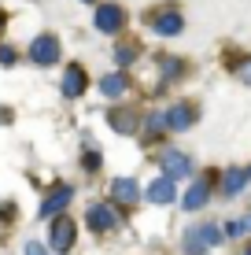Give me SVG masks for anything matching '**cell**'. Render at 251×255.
<instances>
[{"mask_svg":"<svg viewBox=\"0 0 251 255\" xmlns=\"http://www.w3.org/2000/svg\"><path fill=\"white\" fill-rule=\"evenodd\" d=\"M26 59H30L33 67H56L59 59H63V41H59V33L41 30L37 37L26 45Z\"/></svg>","mask_w":251,"mask_h":255,"instance_id":"cell-1","label":"cell"},{"mask_svg":"<svg viewBox=\"0 0 251 255\" xmlns=\"http://www.w3.org/2000/svg\"><path fill=\"white\" fill-rule=\"evenodd\" d=\"M222 241H226V237H222V226L200 222V226H188V230H185L181 248H185V255H207L211 248H218Z\"/></svg>","mask_w":251,"mask_h":255,"instance_id":"cell-2","label":"cell"},{"mask_svg":"<svg viewBox=\"0 0 251 255\" xmlns=\"http://www.w3.org/2000/svg\"><path fill=\"white\" fill-rule=\"evenodd\" d=\"M45 244L52 255H71L74 244H78V222L71 215H59L48 222V233H45Z\"/></svg>","mask_w":251,"mask_h":255,"instance_id":"cell-3","label":"cell"},{"mask_svg":"<svg viewBox=\"0 0 251 255\" xmlns=\"http://www.w3.org/2000/svg\"><path fill=\"white\" fill-rule=\"evenodd\" d=\"M118 226H122V215H118L115 204H107V200H92V204L85 207V230H89V233L107 237V233H115Z\"/></svg>","mask_w":251,"mask_h":255,"instance_id":"cell-4","label":"cell"},{"mask_svg":"<svg viewBox=\"0 0 251 255\" xmlns=\"http://www.w3.org/2000/svg\"><path fill=\"white\" fill-rule=\"evenodd\" d=\"M126 22H129V15L118 0H103V4H96V11H92V30L103 33V37H118L126 30Z\"/></svg>","mask_w":251,"mask_h":255,"instance_id":"cell-5","label":"cell"},{"mask_svg":"<svg viewBox=\"0 0 251 255\" xmlns=\"http://www.w3.org/2000/svg\"><path fill=\"white\" fill-rule=\"evenodd\" d=\"M141 196H144L141 181H137V178H129V174H115V178L107 181V204H115L118 211L137 207V204H141Z\"/></svg>","mask_w":251,"mask_h":255,"instance_id":"cell-6","label":"cell"},{"mask_svg":"<svg viewBox=\"0 0 251 255\" xmlns=\"http://www.w3.org/2000/svg\"><path fill=\"white\" fill-rule=\"evenodd\" d=\"M74 196H78V189L71 185V181H56V185L48 189V196L41 200V211H37V218H41V222H52V218L67 215V207L74 204Z\"/></svg>","mask_w":251,"mask_h":255,"instance_id":"cell-7","label":"cell"},{"mask_svg":"<svg viewBox=\"0 0 251 255\" xmlns=\"http://www.w3.org/2000/svg\"><path fill=\"white\" fill-rule=\"evenodd\" d=\"M163 119H167V133H188L200 122V104L196 100H174L163 111Z\"/></svg>","mask_w":251,"mask_h":255,"instance_id":"cell-8","label":"cell"},{"mask_svg":"<svg viewBox=\"0 0 251 255\" xmlns=\"http://www.w3.org/2000/svg\"><path fill=\"white\" fill-rule=\"evenodd\" d=\"M159 170H163V178H170L177 185V181L192 178L196 163H192V155L181 152V148H163V152H159Z\"/></svg>","mask_w":251,"mask_h":255,"instance_id":"cell-9","label":"cell"},{"mask_svg":"<svg viewBox=\"0 0 251 255\" xmlns=\"http://www.w3.org/2000/svg\"><path fill=\"white\" fill-rule=\"evenodd\" d=\"M148 30L159 33V37H181L185 33V15L177 11V7H155V11H148Z\"/></svg>","mask_w":251,"mask_h":255,"instance_id":"cell-10","label":"cell"},{"mask_svg":"<svg viewBox=\"0 0 251 255\" xmlns=\"http://www.w3.org/2000/svg\"><path fill=\"white\" fill-rule=\"evenodd\" d=\"M85 93H89V70H85V63H67L63 78H59V96L63 100H82Z\"/></svg>","mask_w":251,"mask_h":255,"instance_id":"cell-11","label":"cell"},{"mask_svg":"<svg viewBox=\"0 0 251 255\" xmlns=\"http://www.w3.org/2000/svg\"><path fill=\"white\" fill-rule=\"evenodd\" d=\"M141 111L137 108H126V104H115V108L107 111V126L115 129V133H122V137H137L141 133Z\"/></svg>","mask_w":251,"mask_h":255,"instance_id":"cell-12","label":"cell"},{"mask_svg":"<svg viewBox=\"0 0 251 255\" xmlns=\"http://www.w3.org/2000/svg\"><path fill=\"white\" fill-rule=\"evenodd\" d=\"M129 89H133V78H129L126 70H107V74L96 82V93L103 96V100H111V104H118Z\"/></svg>","mask_w":251,"mask_h":255,"instance_id":"cell-13","label":"cell"},{"mask_svg":"<svg viewBox=\"0 0 251 255\" xmlns=\"http://www.w3.org/2000/svg\"><path fill=\"white\" fill-rule=\"evenodd\" d=\"M211 192H214V174H203V178H196L192 185L185 189L181 207H185V211H203L207 204H211Z\"/></svg>","mask_w":251,"mask_h":255,"instance_id":"cell-14","label":"cell"},{"mask_svg":"<svg viewBox=\"0 0 251 255\" xmlns=\"http://www.w3.org/2000/svg\"><path fill=\"white\" fill-rule=\"evenodd\" d=\"M144 200H148V204H155V207H170L177 200V185L170 178H152L148 185H144Z\"/></svg>","mask_w":251,"mask_h":255,"instance_id":"cell-15","label":"cell"},{"mask_svg":"<svg viewBox=\"0 0 251 255\" xmlns=\"http://www.w3.org/2000/svg\"><path fill=\"white\" fill-rule=\"evenodd\" d=\"M248 170H244V166H229V170L226 174H222V181H218V185H222V196H240V192H244L248 189Z\"/></svg>","mask_w":251,"mask_h":255,"instance_id":"cell-16","label":"cell"},{"mask_svg":"<svg viewBox=\"0 0 251 255\" xmlns=\"http://www.w3.org/2000/svg\"><path fill=\"white\" fill-rule=\"evenodd\" d=\"M111 59H115V67H118V70L133 67L137 59H141V45H137V41H118V45L111 48Z\"/></svg>","mask_w":251,"mask_h":255,"instance_id":"cell-17","label":"cell"},{"mask_svg":"<svg viewBox=\"0 0 251 255\" xmlns=\"http://www.w3.org/2000/svg\"><path fill=\"white\" fill-rule=\"evenodd\" d=\"M159 74H163L159 89H167V82H177V78L185 74V59L181 56H159Z\"/></svg>","mask_w":251,"mask_h":255,"instance_id":"cell-18","label":"cell"},{"mask_svg":"<svg viewBox=\"0 0 251 255\" xmlns=\"http://www.w3.org/2000/svg\"><path fill=\"white\" fill-rule=\"evenodd\" d=\"M141 133H144V140H159L163 133H167V119H163V111H148V115L141 119Z\"/></svg>","mask_w":251,"mask_h":255,"instance_id":"cell-19","label":"cell"},{"mask_svg":"<svg viewBox=\"0 0 251 255\" xmlns=\"http://www.w3.org/2000/svg\"><path fill=\"white\" fill-rule=\"evenodd\" d=\"M100 163H103V159H100V148H92V144L82 148V155H78V166H82V174H96Z\"/></svg>","mask_w":251,"mask_h":255,"instance_id":"cell-20","label":"cell"},{"mask_svg":"<svg viewBox=\"0 0 251 255\" xmlns=\"http://www.w3.org/2000/svg\"><path fill=\"white\" fill-rule=\"evenodd\" d=\"M19 59H22V52L15 45H0V67H15Z\"/></svg>","mask_w":251,"mask_h":255,"instance_id":"cell-21","label":"cell"},{"mask_svg":"<svg viewBox=\"0 0 251 255\" xmlns=\"http://www.w3.org/2000/svg\"><path fill=\"white\" fill-rule=\"evenodd\" d=\"M22 255H52V252H48L45 241H26L22 244Z\"/></svg>","mask_w":251,"mask_h":255,"instance_id":"cell-22","label":"cell"},{"mask_svg":"<svg viewBox=\"0 0 251 255\" xmlns=\"http://www.w3.org/2000/svg\"><path fill=\"white\" fill-rule=\"evenodd\" d=\"M237 78H240V82H244V85H248V89H251V56H248V59H244V63H240V67H237Z\"/></svg>","mask_w":251,"mask_h":255,"instance_id":"cell-23","label":"cell"},{"mask_svg":"<svg viewBox=\"0 0 251 255\" xmlns=\"http://www.w3.org/2000/svg\"><path fill=\"white\" fill-rule=\"evenodd\" d=\"M0 222H15V204H11V200H4V204H0Z\"/></svg>","mask_w":251,"mask_h":255,"instance_id":"cell-24","label":"cell"},{"mask_svg":"<svg viewBox=\"0 0 251 255\" xmlns=\"http://www.w3.org/2000/svg\"><path fill=\"white\" fill-rule=\"evenodd\" d=\"M11 122V108H0V126H7Z\"/></svg>","mask_w":251,"mask_h":255,"instance_id":"cell-25","label":"cell"},{"mask_svg":"<svg viewBox=\"0 0 251 255\" xmlns=\"http://www.w3.org/2000/svg\"><path fill=\"white\" fill-rule=\"evenodd\" d=\"M237 222H240V230H244V233H251V215H244V218H237Z\"/></svg>","mask_w":251,"mask_h":255,"instance_id":"cell-26","label":"cell"},{"mask_svg":"<svg viewBox=\"0 0 251 255\" xmlns=\"http://www.w3.org/2000/svg\"><path fill=\"white\" fill-rule=\"evenodd\" d=\"M78 4H103V0H78Z\"/></svg>","mask_w":251,"mask_h":255,"instance_id":"cell-27","label":"cell"},{"mask_svg":"<svg viewBox=\"0 0 251 255\" xmlns=\"http://www.w3.org/2000/svg\"><path fill=\"white\" fill-rule=\"evenodd\" d=\"M240 255H251V244H248V248H244V252H240Z\"/></svg>","mask_w":251,"mask_h":255,"instance_id":"cell-28","label":"cell"},{"mask_svg":"<svg viewBox=\"0 0 251 255\" xmlns=\"http://www.w3.org/2000/svg\"><path fill=\"white\" fill-rule=\"evenodd\" d=\"M0 33H4V15H0Z\"/></svg>","mask_w":251,"mask_h":255,"instance_id":"cell-29","label":"cell"},{"mask_svg":"<svg viewBox=\"0 0 251 255\" xmlns=\"http://www.w3.org/2000/svg\"><path fill=\"white\" fill-rule=\"evenodd\" d=\"M248 178H251V166H248Z\"/></svg>","mask_w":251,"mask_h":255,"instance_id":"cell-30","label":"cell"}]
</instances>
